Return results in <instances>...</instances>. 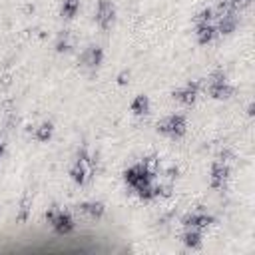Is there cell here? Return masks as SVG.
<instances>
[{
  "instance_id": "cell-14",
  "label": "cell",
  "mask_w": 255,
  "mask_h": 255,
  "mask_svg": "<svg viewBox=\"0 0 255 255\" xmlns=\"http://www.w3.org/2000/svg\"><path fill=\"white\" fill-rule=\"evenodd\" d=\"M129 108H131V112L135 116H145V114H149V98L145 94H139V96H135L131 100V106Z\"/></svg>"
},
{
  "instance_id": "cell-8",
  "label": "cell",
  "mask_w": 255,
  "mask_h": 255,
  "mask_svg": "<svg viewBox=\"0 0 255 255\" xmlns=\"http://www.w3.org/2000/svg\"><path fill=\"white\" fill-rule=\"evenodd\" d=\"M104 62V50L100 46H88L82 54H80V64L84 68H98Z\"/></svg>"
},
{
  "instance_id": "cell-23",
  "label": "cell",
  "mask_w": 255,
  "mask_h": 255,
  "mask_svg": "<svg viewBox=\"0 0 255 255\" xmlns=\"http://www.w3.org/2000/svg\"><path fill=\"white\" fill-rule=\"evenodd\" d=\"M167 177H169V179L177 177V167H169V169H167Z\"/></svg>"
},
{
  "instance_id": "cell-4",
  "label": "cell",
  "mask_w": 255,
  "mask_h": 255,
  "mask_svg": "<svg viewBox=\"0 0 255 255\" xmlns=\"http://www.w3.org/2000/svg\"><path fill=\"white\" fill-rule=\"evenodd\" d=\"M96 22L98 26L108 32L112 30L114 22H116V6L110 0H98V8H96Z\"/></svg>"
},
{
  "instance_id": "cell-1",
  "label": "cell",
  "mask_w": 255,
  "mask_h": 255,
  "mask_svg": "<svg viewBox=\"0 0 255 255\" xmlns=\"http://www.w3.org/2000/svg\"><path fill=\"white\" fill-rule=\"evenodd\" d=\"M157 133H163L171 139H179L185 135L187 131V122H185V116L181 114H173V116H167L163 118L161 122H157Z\"/></svg>"
},
{
  "instance_id": "cell-9",
  "label": "cell",
  "mask_w": 255,
  "mask_h": 255,
  "mask_svg": "<svg viewBox=\"0 0 255 255\" xmlns=\"http://www.w3.org/2000/svg\"><path fill=\"white\" fill-rule=\"evenodd\" d=\"M181 223L185 227H195V229H205L213 223V217L211 215H205V213H187L183 215Z\"/></svg>"
},
{
  "instance_id": "cell-5",
  "label": "cell",
  "mask_w": 255,
  "mask_h": 255,
  "mask_svg": "<svg viewBox=\"0 0 255 255\" xmlns=\"http://www.w3.org/2000/svg\"><path fill=\"white\" fill-rule=\"evenodd\" d=\"M50 225L54 227V231H56L58 235H68V233L74 231V219H72V215H70L68 211L56 209V211H54V217L50 219Z\"/></svg>"
},
{
  "instance_id": "cell-15",
  "label": "cell",
  "mask_w": 255,
  "mask_h": 255,
  "mask_svg": "<svg viewBox=\"0 0 255 255\" xmlns=\"http://www.w3.org/2000/svg\"><path fill=\"white\" fill-rule=\"evenodd\" d=\"M52 133H54L52 122H44V124H40V126L34 129V137H36V141H40V143H46V141L52 137Z\"/></svg>"
},
{
  "instance_id": "cell-2",
  "label": "cell",
  "mask_w": 255,
  "mask_h": 255,
  "mask_svg": "<svg viewBox=\"0 0 255 255\" xmlns=\"http://www.w3.org/2000/svg\"><path fill=\"white\" fill-rule=\"evenodd\" d=\"M124 181H126V185L135 189L139 185L153 183V173L143 165V161H139V163H135V165H131L124 171Z\"/></svg>"
},
{
  "instance_id": "cell-3",
  "label": "cell",
  "mask_w": 255,
  "mask_h": 255,
  "mask_svg": "<svg viewBox=\"0 0 255 255\" xmlns=\"http://www.w3.org/2000/svg\"><path fill=\"white\" fill-rule=\"evenodd\" d=\"M207 90H209V96L213 100H229L233 96V92H235L233 86L227 84L223 72H217V74L211 76V82H209V88Z\"/></svg>"
},
{
  "instance_id": "cell-16",
  "label": "cell",
  "mask_w": 255,
  "mask_h": 255,
  "mask_svg": "<svg viewBox=\"0 0 255 255\" xmlns=\"http://www.w3.org/2000/svg\"><path fill=\"white\" fill-rule=\"evenodd\" d=\"M80 10V0H64L62 4V18L72 20Z\"/></svg>"
},
{
  "instance_id": "cell-25",
  "label": "cell",
  "mask_w": 255,
  "mask_h": 255,
  "mask_svg": "<svg viewBox=\"0 0 255 255\" xmlns=\"http://www.w3.org/2000/svg\"><path fill=\"white\" fill-rule=\"evenodd\" d=\"M2 155H4V143L0 141V159H2Z\"/></svg>"
},
{
  "instance_id": "cell-12",
  "label": "cell",
  "mask_w": 255,
  "mask_h": 255,
  "mask_svg": "<svg viewBox=\"0 0 255 255\" xmlns=\"http://www.w3.org/2000/svg\"><path fill=\"white\" fill-rule=\"evenodd\" d=\"M183 245L189 247V249H199L201 247V229H195V227H185V233H183Z\"/></svg>"
},
{
  "instance_id": "cell-10",
  "label": "cell",
  "mask_w": 255,
  "mask_h": 255,
  "mask_svg": "<svg viewBox=\"0 0 255 255\" xmlns=\"http://www.w3.org/2000/svg\"><path fill=\"white\" fill-rule=\"evenodd\" d=\"M237 24H239V18H237V12H225L223 16H219V22H217V32L219 34H231V32H235V28H237Z\"/></svg>"
},
{
  "instance_id": "cell-20",
  "label": "cell",
  "mask_w": 255,
  "mask_h": 255,
  "mask_svg": "<svg viewBox=\"0 0 255 255\" xmlns=\"http://www.w3.org/2000/svg\"><path fill=\"white\" fill-rule=\"evenodd\" d=\"M70 50V40H68V36L64 34V36H60L58 38V42H56V52H68Z\"/></svg>"
},
{
  "instance_id": "cell-13",
  "label": "cell",
  "mask_w": 255,
  "mask_h": 255,
  "mask_svg": "<svg viewBox=\"0 0 255 255\" xmlns=\"http://www.w3.org/2000/svg\"><path fill=\"white\" fill-rule=\"evenodd\" d=\"M80 209H82L86 215H90L92 219H102V217H104V213H106V205H104L102 201L82 203V205H80Z\"/></svg>"
},
{
  "instance_id": "cell-7",
  "label": "cell",
  "mask_w": 255,
  "mask_h": 255,
  "mask_svg": "<svg viewBox=\"0 0 255 255\" xmlns=\"http://www.w3.org/2000/svg\"><path fill=\"white\" fill-rule=\"evenodd\" d=\"M229 179V165L225 161H215L211 165V175H209V183L213 189H221Z\"/></svg>"
},
{
  "instance_id": "cell-21",
  "label": "cell",
  "mask_w": 255,
  "mask_h": 255,
  "mask_svg": "<svg viewBox=\"0 0 255 255\" xmlns=\"http://www.w3.org/2000/svg\"><path fill=\"white\" fill-rule=\"evenodd\" d=\"M28 205H30V199L28 197H24L22 199V205H20V213H18V221H24L26 219V215H28Z\"/></svg>"
},
{
  "instance_id": "cell-19",
  "label": "cell",
  "mask_w": 255,
  "mask_h": 255,
  "mask_svg": "<svg viewBox=\"0 0 255 255\" xmlns=\"http://www.w3.org/2000/svg\"><path fill=\"white\" fill-rule=\"evenodd\" d=\"M227 4H229L231 12H241L243 8H247L251 4V0H227Z\"/></svg>"
},
{
  "instance_id": "cell-6",
  "label": "cell",
  "mask_w": 255,
  "mask_h": 255,
  "mask_svg": "<svg viewBox=\"0 0 255 255\" xmlns=\"http://www.w3.org/2000/svg\"><path fill=\"white\" fill-rule=\"evenodd\" d=\"M197 94H199V84L197 82H189L187 86H183V88H179V90H173V100H177L179 104H183V106H193L195 104V100H197Z\"/></svg>"
},
{
  "instance_id": "cell-11",
  "label": "cell",
  "mask_w": 255,
  "mask_h": 255,
  "mask_svg": "<svg viewBox=\"0 0 255 255\" xmlns=\"http://www.w3.org/2000/svg\"><path fill=\"white\" fill-rule=\"evenodd\" d=\"M215 34H217V30H215L213 24H199V26L195 28V40H197V44H201V46H207L209 42H213Z\"/></svg>"
},
{
  "instance_id": "cell-18",
  "label": "cell",
  "mask_w": 255,
  "mask_h": 255,
  "mask_svg": "<svg viewBox=\"0 0 255 255\" xmlns=\"http://www.w3.org/2000/svg\"><path fill=\"white\" fill-rule=\"evenodd\" d=\"M215 14H213V8H203L197 16H195V24L199 26V24H211V18H213Z\"/></svg>"
},
{
  "instance_id": "cell-24",
  "label": "cell",
  "mask_w": 255,
  "mask_h": 255,
  "mask_svg": "<svg viewBox=\"0 0 255 255\" xmlns=\"http://www.w3.org/2000/svg\"><path fill=\"white\" fill-rule=\"evenodd\" d=\"M247 116H253V104H249V108H247Z\"/></svg>"
},
{
  "instance_id": "cell-22",
  "label": "cell",
  "mask_w": 255,
  "mask_h": 255,
  "mask_svg": "<svg viewBox=\"0 0 255 255\" xmlns=\"http://www.w3.org/2000/svg\"><path fill=\"white\" fill-rule=\"evenodd\" d=\"M126 78H129V74H128V72H122V74H120V76H118V84H120V86H124V84H126V82H128V80H126Z\"/></svg>"
},
{
  "instance_id": "cell-17",
  "label": "cell",
  "mask_w": 255,
  "mask_h": 255,
  "mask_svg": "<svg viewBox=\"0 0 255 255\" xmlns=\"http://www.w3.org/2000/svg\"><path fill=\"white\" fill-rule=\"evenodd\" d=\"M135 193H137V197H139V199H143V201H151V199L155 197V191H153V183H145V185H139V187H135Z\"/></svg>"
}]
</instances>
